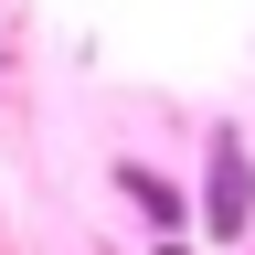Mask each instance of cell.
Wrapping results in <instances>:
<instances>
[{
	"instance_id": "obj_1",
	"label": "cell",
	"mask_w": 255,
	"mask_h": 255,
	"mask_svg": "<svg viewBox=\"0 0 255 255\" xmlns=\"http://www.w3.org/2000/svg\"><path fill=\"white\" fill-rule=\"evenodd\" d=\"M245 213H255V159H245V138L234 128H213V181H202V223L223 245L245 234Z\"/></svg>"
},
{
	"instance_id": "obj_2",
	"label": "cell",
	"mask_w": 255,
	"mask_h": 255,
	"mask_svg": "<svg viewBox=\"0 0 255 255\" xmlns=\"http://www.w3.org/2000/svg\"><path fill=\"white\" fill-rule=\"evenodd\" d=\"M117 191H128V202H138V213L159 223V234H181V191L159 181V170H138V159H128V170H117Z\"/></svg>"
}]
</instances>
